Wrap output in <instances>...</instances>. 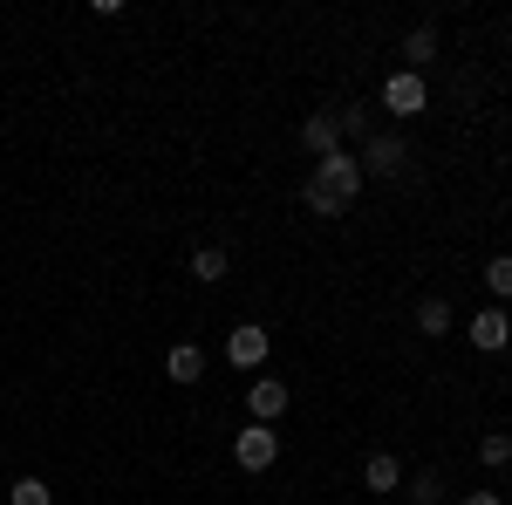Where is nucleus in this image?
<instances>
[{"label": "nucleus", "instance_id": "nucleus-16", "mask_svg": "<svg viewBox=\"0 0 512 505\" xmlns=\"http://www.w3.org/2000/svg\"><path fill=\"white\" fill-rule=\"evenodd\" d=\"M444 499V478H437V471H417V478H410V505H437Z\"/></svg>", "mask_w": 512, "mask_h": 505}, {"label": "nucleus", "instance_id": "nucleus-13", "mask_svg": "<svg viewBox=\"0 0 512 505\" xmlns=\"http://www.w3.org/2000/svg\"><path fill=\"white\" fill-rule=\"evenodd\" d=\"M417 328H424V335H451V308H444V294H431V301L417 308Z\"/></svg>", "mask_w": 512, "mask_h": 505}, {"label": "nucleus", "instance_id": "nucleus-7", "mask_svg": "<svg viewBox=\"0 0 512 505\" xmlns=\"http://www.w3.org/2000/svg\"><path fill=\"white\" fill-rule=\"evenodd\" d=\"M246 403H253V424H274L280 410H287V383H274V376H260V383L246 389Z\"/></svg>", "mask_w": 512, "mask_h": 505}, {"label": "nucleus", "instance_id": "nucleus-1", "mask_svg": "<svg viewBox=\"0 0 512 505\" xmlns=\"http://www.w3.org/2000/svg\"><path fill=\"white\" fill-rule=\"evenodd\" d=\"M321 198H335V205H355V192H362V164H355L349 151L335 157H315V178H308Z\"/></svg>", "mask_w": 512, "mask_h": 505}, {"label": "nucleus", "instance_id": "nucleus-11", "mask_svg": "<svg viewBox=\"0 0 512 505\" xmlns=\"http://www.w3.org/2000/svg\"><path fill=\"white\" fill-rule=\"evenodd\" d=\"M431 55H437V28H410V35H403V62H410V76H417Z\"/></svg>", "mask_w": 512, "mask_h": 505}, {"label": "nucleus", "instance_id": "nucleus-15", "mask_svg": "<svg viewBox=\"0 0 512 505\" xmlns=\"http://www.w3.org/2000/svg\"><path fill=\"white\" fill-rule=\"evenodd\" d=\"M485 287H492L499 301H512V253H492V267H485Z\"/></svg>", "mask_w": 512, "mask_h": 505}, {"label": "nucleus", "instance_id": "nucleus-4", "mask_svg": "<svg viewBox=\"0 0 512 505\" xmlns=\"http://www.w3.org/2000/svg\"><path fill=\"white\" fill-rule=\"evenodd\" d=\"M267 349H274V335H267V328H253V321L226 335V362H239V369H260V362H267Z\"/></svg>", "mask_w": 512, "mask_h": 505}, {"label": "nucleus", "instance_id": "nucleus-8", "mask_svg": "<svg viewBox=\"0 0 512 505\" xmlns=\"http://www.w3.org/2000/svg\"><path fill=\"white\" fill-rule=\"evenodd\" d=\"M355 164H362V178H369V171H383V178H390L396 164H403V137H369Z\"/></svg>", "mask_w": 512, "mask_h": 505}, {"label": "nucleus", "instance_id": "nucleus-14", "mask_svg": "<svg viewBox=\"0 0 512 505\" xmlns=\"http://www.w3.org/2000/svg\"><path fill=\"white\" fill-rule=\"evenodd\" d=\"M478 465H512V437L506 430H485V437H478Z\"/></svg>", "mask_w": 512, "mask_h": 505}, {"label": "nucleus", "instance_id": "nucleus-10", "mask_svg": "<svg viewBox=\"0 0 512 505\" xmlns=\"http://www.w3.org/2000/svg\"><path fill=\"white\" fill-rule=\"evenodd\" d=\"M362 485H369V492H396V485H403V465H396L390 451H376V458L362 465Z\"/></svg>", "mask_w": 512, "mask_h": 505}, {"label": "nucleus", "instance_id": "nucleus-19", "mask_svg": "<svg viewBox=\"0 0 512 505\" xmlns=\"http://www.w3.org/2000/svg\"><path fill=\"white\" fill-rule=\"evenodd\" d=\"M465 505H506L499 492H465Z\"/></svg>", "mask_w": 512, "mask_h": 505}, {"label": "nucleus", "instance_id": "nucleus-18", "mask_svg": "<svg viewBox=\"0 0 512 505\" xmlns=\"http://www.w3.org/2000/svg\"><path fill=\"white\" fill-rule=\"evenodd\" d=\"M301 198H308V212H315V219H335V212H342V205H335V198H321L315 185H308V192H301Z\"/></svg>", "mask_w": 512, "mask_h": 505}, {"label": "nucleus", "instance_id": "nucleus-9", "mask_svg": "<svg viewBox=\"0 0 512 505\" xmlns=\"http://www.w3.org/2000/svg\"><path fill=\"white\" fill-rule=\"evenodd\" d=\"M164 376H171V383H198V376H205V349L178 342V349L164 355Z\"/></svg>", "mask_w": 512, "mask_h": 505}, {"label": "nucleus", "instance_id": "nucleus-17", "mask_svg": "<svg viewBox=\"0 0 512 505\" xmlns=\"http://www.w3.org/2000/svg\"><path fill=\"white\" fill-rule=\"evenodd\" d=\"M7 505H48V478H14Z\"/></svg>", "mask_w": 512, "mask_h": 505}, {"label": "nucleus", "instance_id": "nucleus-2", "mask_svg": "<svg viewBox=\"0 0 512 505\" xmlns=\"http://www.w3.org/2000/svg\"><path fill=\"white\" fill-rule=\"evenodd\" d=\"M233 458H239L246 471H267V465L280 458V437H274V424H246V430H239V444H233Z\"/></svg>", "mask_w": 512, "mask_h": 505}, {"label": "nucleus", "instance_id": "nucleus-3", "mask_svg": "<svg viewBox=\"0 0 512 505\" xmlns=\"http://www.w3.org/2000/svg\"><path fill=\"white\" fill-rule=\"evenodd\" d=\"M383 103H390L396 117H417V110L431 103V89H424V76H410V69H396V76L383 82Z\"/></svg>", "mask_w": 512, "mask_h": 505}, {"label": "nucleus", "instance_id": "nucleus-5", "mask_svg": "<svg viewBox=\"0 0 512 505\" xmlns=\"http://www.w3.org/2000/svg\"><path fill=\"white\" fill-rule=\"evenodd\" d=\"M465 335H472V342H478V349H485V355H499V349H506V342H512V314H506V308H478V314H472V328H465Z\"/></svg>", "mask_w": 512, "mask_h": 505}, {"label": "nucleus", "instance_id": "nucleus-6", "mask_svg": "<svg viewBox=\"0 0 512 505\" xmlns=\"http://www.w3.org/2000/svg\"><path fill=\"white\" fill-rule=\"evenodd\" d=\"M301 144H308L315 157H335V151H342V123L328 117V110H315V117L301 123Z\"/></svg>", "mask_w": 512, "mask_h": 505}, {"label": "nucleus", "instance_id": "nucleus-12", "mask_svg": "<svg viewBox=\"0 0 512 505\" xmlns=\"http://www.w3.org/2000/svg\"><path fill=\"white\" fill-rule=\"evenodd\" d=\"M192 280L219 287V280H226V253H219V246H198V253H192Z\"/></svg>", "mask_w": 512, "mask_h": 505}]
</instances>
